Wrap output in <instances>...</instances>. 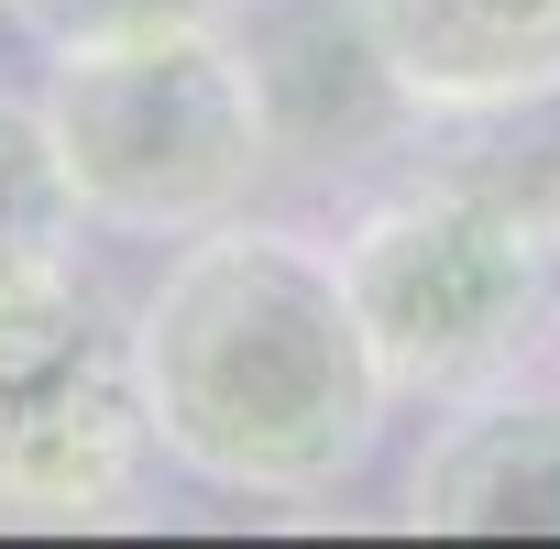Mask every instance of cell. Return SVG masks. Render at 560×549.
I'll return each instance as SVG.
<instances>
[{"label": "cell", "instance_id": "obj_7", "mask_svg": "<svg viewBox=\"0 0 560 549\" xmlns=\"http://www.w3.org/2000/svg\"><path fill=\"white\" fill-rule=\"evenodd\" d=\"M418 176L483 198L494 220L560 253V89L483 100V110H418Z\"/></svg>", "mask_w": 560, "mask_h": 549}, {"label": "cell", "instance_id": "obj_9", "mask_svg": "<svg viewBox=\"0 0 560 549\" xmlns=\"http://www.w3.org/2000/svg\"><path fill=\"white\" fill-rule=\"evenodd\" d=\"M242 0H12V23L45 45V56H78V45H132V34H198V23H231Z\"/></svg>", "mask_w": 560, "mask_h": 549}, {"label": "cell", "instance_id": "obj_4", "mask_svg": "<svg viewBox=\"0 0 560 549\" xmlns=\"http://www.w3.org/2000/svg\"><path fill=\"white\" fill-rule=\"evenodd\" d=\"M341 287L363 308V341L396 396H472L505 385L560 330V253L516 220H494L462 187H407L352 220Z\"/></svg>", "mask_w": 560, "mask_h": 549}, {"label": "cell", "instance_id": "obj_10", "mask_svg": "<svg viewBox=\"0 0 560 549\" xmlns=\"http://www.w3.org/2000/svg\"><path fill=\"white\" fill-rule=\"evenodd\" d=\"M0 12H12V0H0Z\"/></svg>", "mask_w": 560, "mask_h": 549}, {"label": "cell", "instance_id": "obj_6", "mask_svg": "<svg viewBox=\"0 0 560 549\" xmlns=\"http://www.w3.org/2000/svg\"><path fill=\"white\" fill-rule=\"evenodd\" d=\"M396 110H483L560 89V0H352Z\"/></svg>", "mask_w": 560, "mask_h": 549}, {"label": "cell", "instance_id": "obj_5", "mask_svg": "<svg viewBox=\"0 0 560 549\" xmlns=\"http://www.w3.org/2000/svg\"><path fill=\"white\" fill-rule=\"evenodd\" d=\"M407 527L451 538H560V396L538 385H472L429 429L407 472Z\"/></svg>", "mask_w": 560, "mask_h": 549}, {"label": "cell", "instance_id": "obj_1", "mask_svg": "<svg viewBox=\"0 0 560 549\" xmlns=\"http://www.w3.org/2000/svg\"><path fill=\"white\" fill-rule=\"evenodd\" d=\"M143 429L220 494H330L385 440V363L341 287V253L209 220L132 319Z\"/></svg>", "mask_w": 560, "mask_h": 549}, {"label": "cell", "instance_id": "obj_8", "mask_svg": "<svg viewBox=\"0 0 560 549\" xmlns=\"http://www.w3.org/2000/svg\"><path fill=\"white\" fill-rule=\"evenodd\" d=\"M67 231H78V187H67L56 121H45V100L0 89V253L12 242H67Z\"/></svg>", "mask_w": 560, "mask_h": 549}, {"label": "cell", "instance_id": "obj_3", "mask_svg": "<svg viewBox=\"0 0 560 549\" xmlns=\"http://www.w3.org/2000/svg\"><path fill=\"white\" fill-rule=\"evenodd\" d=\"M143 374L132 330L67 242L0 253V527L110 516L143 472Z\"/></svg>", "mask_w": 560, "mask_h": 549}, {"label": "cell", "instance_id": "obj_2", "mask_svg": "<svg viewBox=\"0 0 560 549\" xmlns=\"http://www.w3.org/2000/svg\"><path fill=\"white\" fill-rule=\"evenodd\" d=\"M45 121H56L78 220L143 231V242H187L231 220L275 165V78L231 45V23L56 56Z\"/></svg>", "mask_w": 560, "mask_h": 549}]
</instances>
